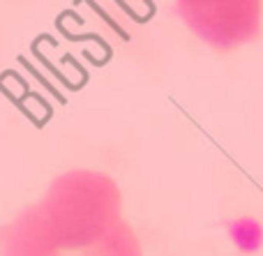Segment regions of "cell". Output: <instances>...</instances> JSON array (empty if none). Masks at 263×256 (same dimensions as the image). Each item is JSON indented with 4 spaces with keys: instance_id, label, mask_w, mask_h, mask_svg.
<instances>
[{
    "instance_id": "1",
    "label": "cell",
    "mask_w": 263,
    "mask_h": 256,
    "mask_svg": "<svg viewBox=\"0 0 263 256\" xmlns=\"http://www.w3.org/2000/svg\"><path fill=\"white\" fill-rule=\"evenodd\" d=\"M0 256H143L111 175L69 169L0 226Z\"/></svg>"
},
{
    "instance_id": "2",
    "label": "cell",
    "mask_w": 263,
    "mask_h": 256,
    "mask_svg": "<svg viewBox=\"0 0 263 256\" xmlns=\"http://www.w3.org/2000/svg\"><path fill=\"white\" fill-rule=\"evenodd\" d=\"M180 16L194 28L196 35L215 46H233L247 42L259 32V5H208L180 3L176 5Z\"/></svg>"
}]
</instances>
